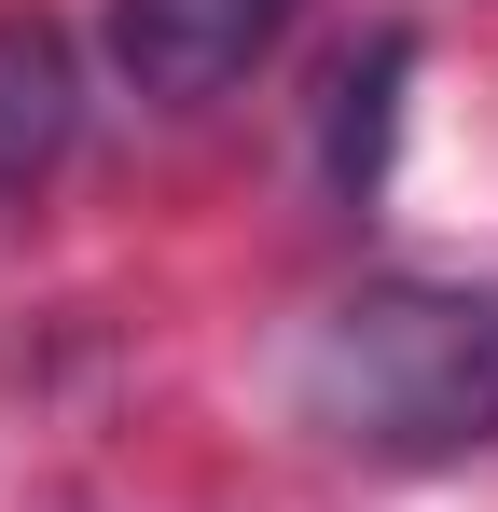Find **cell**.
<instances>
[{"label":"cell","mask_w":498,"mask_h":512,"mask_svg":"<svg viewBox=\"0 0 498 512\" xmlns=\"http://www.w3.org/2000/svg\"><path fill=\"white\" fill-rule=\"evenodd\" d=\"M291 402L319 443L374 457V471H443V457H485L498 443V291L471 277H374L346 291L305 360H291Z\"/></svg>","instance_id":"6da1fadb"},{"label":"cell","mask_w":498,"mask_h":512,"mask_svg":"<svg viewBox=\"0 0 498 512\" xmlns=\"http://www.w3.org/2000/svg\"><path fill=\"white\" fill-rule=\"evenodd\" d=\"M291 14L305 0H111V70L166 111H194V97L249 84L277 42H291Z\"/></svg>","instance_id":"7a4b0ae2"},{"label":"cell","mask_w":498,"mask_h":512,"mask_svg":"<svg viewBox=\"0 0 498 512\" xmlns=\"http://www.w3.org/2000/svg\"><path fill=\"white\" fill-rule=\"evenodd\" d=\"M83 139V70L42 14H0V194H42Z\"/></svg>","instance_id":"3957f363"},{"label":"cell","mask_w":498,"mask_h":512,"mask_svg":"<svg viewBox=\"0 0 498 512\" xmlns=\"http://www.w3.org/2000/svg\"><path fill=\"white\" fill-rule=\"evenodd\" d=\"M388 84H402V42H374V70H346V111H332V180H346V194L374 180V125H388Z\"/></svg>","instance_id":"277c9868"}]
</instances>
